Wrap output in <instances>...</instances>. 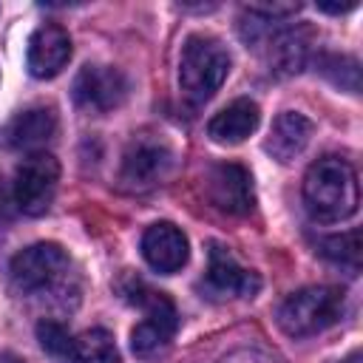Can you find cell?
Wrapping results in <instances>:
<instances>
[{"label":"cell","instance_id":"cell-1","mask_svg":"<svg viewBox=\"0 0 363 363\" xmlns=\"http://www.w3.org/2000/svg\"><path fill=\"white\" fill-rule=\"evenodd\" d=\"M9 275L14 289L31 298H43V301L48 298L51 303H62V306H68V298L74 303L79 298V286L71 272V258L54 241H40L20 250L11 258Z\"/></svg>","mask_w":363,"mask_h":363},{"label":"cell","instance_id":"cell-2","mask_svg":"<svg viewBox=\"0 0 363 363\" xmlns=\"http://www.w3.org/2000/svg\"><path fill=\"white\" fill-rule=\"evenodd\" d=\"M303 204L315 221H346L357 213L360 187L354 167L340 156H320L303 176Z\"/></svg>","mask_w":363,"mask_h":363},{"label":"cell","instance_id":"cell-3","mask_svg":"<svg viewBox=\"0 0 363 363\" xmlns=\"http://www.w3.org/2000/svg\"><path fill=\"white\" fill-rule=\"evenodd\" d=\"M230 74V54L221 45V40L210 34H193L182 45L179 57V85L182 94L201 105L207 102L227 79Z\"/></svg>","mask_w":363,"mask_h":363},{"label":"cell","instance_id":"cell-4","mask_svg":"<svg viewBox=\"0 0 363 363\" xmlns=\"http://www.w3.org/2000/svg\"><path fill=\"white\" fill-rule=\"evenodd\" d=\"M125 295L130 303H136L145 312L142 323H136L130 332V349L139 357H156V354L167 352V346L176 335V326H179V312H176L173 301L164 292L150 289L139 278H130V284L125 286Z\"/></svg>","mask_w":363,"mask_h":363},{"label":"cell","instance_id":"cell-5","mask_svg":"<svg viewBox=\"0 0 363 363\" xmlns=\"http://www.w3.org/2000/svg\"><path fill=\"white\" fill-rule=\"evenodd\" d=\"M343 289L337 286H303L278 306V326L289 337H309L335 326L343 315Z\"/></svg>","mask_w":363,"mask_h":363},{"label":"cell","instance_id":"cell-6","mask_svg":"<svg viewBox=\"0 0 363 363\" xmlns=\"http://www.w3.org/2000/svg\"><path fill=\"white\" fill-rule=\"evenodd\" d=\"M176 164V153L162 133H136L119 164V184L128 193H147L159 187Z\"/></svg>","mask_w":363,"mask_h":363},{"label":"cell","instance_id":"cell-7","mask_svg":"<svg viewBox=\"0 0 363 363\" xmlns=\"http://www.w3.org/2000/svg\"><path fill=\"white\" fill-rule=\"evenodd\" d=\"M60 187V162L45 153H26L11 179V201L26 216H43L54 204Z\"/></svg>","mask_w":363,"mask_h":363},{"label":"cell","instance_id":"cell-8","mask_svg":"<svg viewBox=\"0 0 363 363\" xmlns=\"http://www.w3.org/2000/svg\"><path fill=\"white\" fill-rule=\"evenodd\" d=\"M74 102L85 113H111L116 111L130 91L128 77L113 65H82L74 77Z\"/></svg>","mask_w":363,"mask_h":363},{"label":"cell","instance_id":"cell-9","mask_svg":"<svg viewBox=\"0 0 363 363\" xmlns=\"http://www.w3.org/2000/svg\"><path fill=\"white\" fill-rule=\"evenodd\" d=\"M204 193L210 204L227 216H250L255 207L252 176L244 164L235 162L213 164L204 176Z\"/></svg>","mask_w":363,"mask_h":363},{"label":"cell","instance_id":"cell-10","mask_svg":"<svg viewBox=\"0 0 363 363\" xmlns=\"http://www.w3.org/2000/svg\"><path fill=\"white\" fill-rule=\"evenodd\" d=\"M204 289L210 298H255L261 289V278H258V272L241 267L227 247L210 244Z\"/></svg>","mask_w":363,"mask_h":363},{"label":"cell","instance_id":"cell-11","mask_svg":"<svg viewBox=\"0 0 363 363\" xmlns=\"http://www.w3.org/2000/svg\"><path fill=\"white\" fill-rule=\"evenodd\" d=\"M57 133V113L54 108L34 105L20 113H14L3 128H0V145L6 150H26L37 153L45 142H51Z\"/></svg>","mask_w":363,"mask_h":363},{"label":"cell","instance_id":"cell-12","mask_svg":"<svg viewBox=\"0 0 363 363\" xmlns=\"http://www.w3.org/2000/svg\"><path fill=\"white\" fill-rule=\"evenodd\" d=\"M68 60H71V37L62 26L45 23L28 37L26 65H28L31 77L51 79L68 65Z\"/></svg>","mask_w":363,"mask_h":363},{"label":"cell","instance_id":"cell-13","mask_svg":"<svg viewBox=\"0 0 363 363\" xmlns=\"http://www.w3.org/2000/svg\"><path fill=\"white\" fill-rule=\"evenodd\" d=\"M142 255L147 261L150 269L162 272V275H173L179 272L187 258H190V244H187V235L170 224V221H159V224H150L142 235Z\"/></svg>","mask_w":363,"mask_h":363},{"label":"cell","instance_id":"cell-14","mask_svg":"<svg viewBox=\"0 0 363 363\" xmlns=\"http://www.w3.org/2000/svg\"><path fill=\"white\" fill-rule=\"evenodd\" d=\"M309 28L303 26H284L278 23L269 37L264 40V54H267V62H269V71L278 74V77H289V74H298L306 60H309Z\"/></svg>","mask_w":363,"mask_h":363},{"label":"cell","instance_id":"cell-15","mask_svg":"<svg viewBox=\"0 0 363 363\" xmlns=\"http://www.w3.org/2000/svg\"><path fill=\"white\" fill-rule=\"evenodd\" d=\"M312 133H315V125H312L309 116H303L298 111H284L272 122V130H269L264 147H267V153L272 159H278L281 164H286V162L298 159L306 150Z\"/></svg>","mask_w":363,"mask_h":363},{"label":"cell","instance_id":"cell-16","mask_svg":"<svg viewBox=\"0 0 363 363\" xmlns=\"http://www.w3.org/2000/svg\"><path fill=\"white\" fill-rule=\"evenodd\" d=\"M258 122H261V108L252 99L241 96V99L230 102L227 108H221L207 122V136L218 145H238L250 133H255Z\"/></svg>","mask_w":363,"mask_h":363},{"label":"cell","instance_id":"cell-17","mask_svg":"<svg viewBox=\"0 0 363 363\" xmlns=\"http://www.w3.org/2000/svg\"><path fill=\"white\" fill-rule=\"evenodd\" d=\"M68 363H119V349L108 329H85L74 337Z\"/></svg>","mask_w":363,"mask_h":363},{"label":"cell","instance_id":"cell-18","mask_svg":"<svg viewBox=\"0 0 363 363\" xmlns=\"http://www.w3.org/2000/svg\"><path fill=\"white\" fill-rule=\"evenodd\" d=\"M320 255L326 261H332L335 267L346 269L349 275H357L360 269V258H363V244H360V230H346L337 235H326L320 238Z\"/></svg>","mask_w":363,"mask_h":363},{"label":"cell","instance_id":"cell-19","mask_svg":"<svg viewBox=\"0 0 363 363\" xmlns=\"http://www.w3.org/2000/svg\"><path fill=\"white\" fill-rule=\"evenodd\" d=\"M37 340H40L43 352L51 354L54 360H60V363H68V360H71L74 335H71L60 320H51V318L40 320V323H37Z\"/></svg>","mask_w":363,"mask_h":363},{"label":"cell","instance_id":"cell-20","mask_svg":"<svg viewBox=\"0 0 363 363\" xmlns=\"http://www.w3.org/2000/svg\"><path fill=\"white\" fill-rule=\"evenodd\" d=\"M318 71H320L323 77H329L335 85L346 88L349 94H357V88H360L357 60H352V57H337V54L323 57V60L318 62Z\"/></svg>","mask_w":363,"mask_h":363},{"label":"cell","instance_id":"cell-21","mask_svg":"<svg viewBox=\"0 0 363 363\" xmlns=\"http://www.w3.org/2000/svg\"><path fill=\"white\" fill-rule=\"evenodd\" d=\"M221 363H281V360H275L272 354L258 352V349H238V352L227 354Z\"/></svg>","mask_w":363,"mask_h":363},{"label":"cell","instance_id":"cell-22","mask_svg":"<svg viewBox=\"0 0 363 363\" xmlns=\"http://www.w3.org/2000/svg\"><path fill=\"white\" fill-rule=\"evenodd\" d=\"M357 3L352 0V3H343V6H337V3H318V9L320 11H329V14H343V11H352Z\"/></svg>","mask_w":363,"mask_h":363},{"label":"cell","instance_id":"cell-23","mask_svg":"<svg viewBox=\"0 0 363 363\" xmlns=\"http://www.w3.org/2000/svg\"><path fill=\"white\" fill-rule=\"evenodd\" d=\"M340 363H363V354H360V352H352V354H349V357H343Z\"/></svg>","mask_w":363,"mask_h":363},{"label":"cell","instance_id":"cell-24","mask_svg":"<svg viewBox=\"0 0 363 363\" xmlns=\"http://www.w3.org/2000/svg\"><path fill=\"white\" fill-rule=\"evenodd\" d=\"M0 363H26V360H20L17 354H0Z\"/></svg>","mask_w":363,"mask_h":363}]
</instances>
